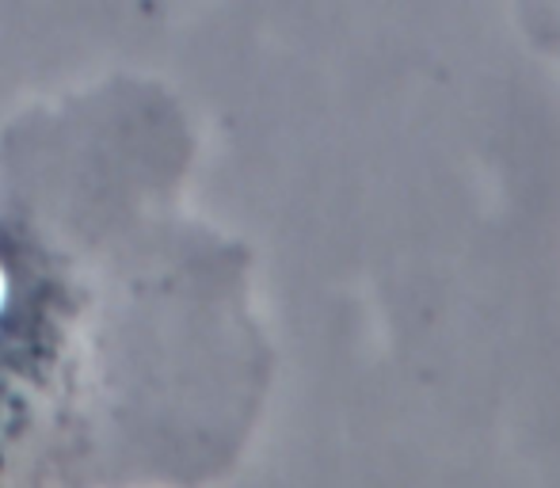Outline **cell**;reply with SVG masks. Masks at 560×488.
<instances>
[{"mask_svg":"<svg viewBox=\"0 0 560 488\" xmlns=\"http://www.w3.org/2000/svg\"><path fill=\"white\" fill-rule=\"evenodd\" d=\"M199 153L145 69L0 119V488H207L252 454L279 348Z\"/></svg>","mask_w":560,"mask_h":488,"instance_id":"cell-1","label":"cell"},{"mask_svg":"<svg viewBox=\"0 0 560 488\" xmlns=\"http://www.w3.org/2000/svg\"><path fill=\"white\" fill-rule=\"evenodd\" d=\"M523 43L560 73V0H508Z\"/></svg>","mask_w":560,"mask_h":488,"instance_id":"cell-2","label":"cell"}]
</instances>
